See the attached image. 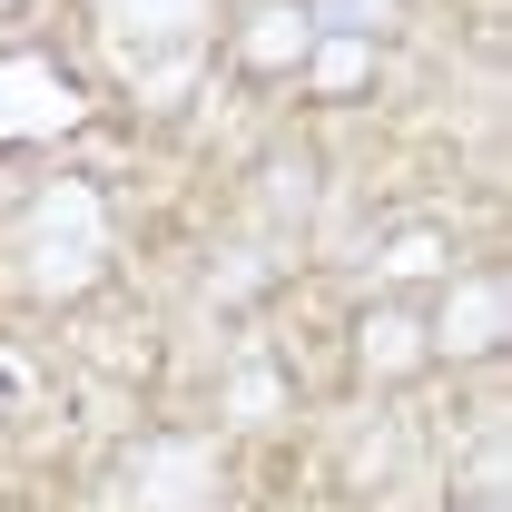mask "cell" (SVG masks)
I'll use <instances>...</instances> for the list:
<instances>
[{"mask_svg": "<svg viewBox=\"0 0 512 512\" xmlns=\"http://www.w3.org/2000/svg\"><path fill=\"white\" fill-rule=\"evenodd\" d=\"M503 325H512V286L503 276H463L444 296V316L424 325V345H434V355H493Z\"/></svg>", "mask_w": 512, "mask_h": 512, "instance_id": "5b68a950", "label": "cell"}, {"mask_svg": "<svg viewBox=\"0 0 512 512\" xmlns=\"http://www.w3.org/2000/svg\"><path fill=\"white\" fill-rule=\"evenodd\" d=\"M217 503V444L207 434H158L128 463V512H207Z\"/></svg>", "mask_w": 512, "mask_h": 512, "instance_id": "3957f363", "label": "cell"}, {"mask_svg": "<svg viewBox=\"0 0 512 512\" xmlns=\"http://www.w3.org/2000/svg\"><path fill=\"white\" fill-rule=\"evenodd\" d=\"M256 276H266V256H256V247H237L227 266H217V286H207V296H217V306H237V296H247Z\"/></svg>", "mask_w": 512, "mask_h": 512, "instance_id": "7c38bea8", "label": "cell"}, {"mask_svg": "<svg viewBox=\"0 0 512 512\" xmlns=\"http://www.w3.org/2000/svg\"><path fill=\"white\" fill-rule=\"evenodd\" d=\"M10 266H20V286L30 296H89L99 286V266H109V207L89 178H50V188L20 207V227H10Z\"/></svg>", "mask_w": 512, "mask_h": 512, "instance_id": "6da1fadb", "label": "cell"}, {"mask_svg": "<svg viewBox=\"0 0 512 512\" xmlns=\"http://www.w3.org/2000/svg\"><path fill=\"white\" fill-rule=\"evenodd\" d=\"M434 345H424V325L404 316V306H375L365 316V375H414Z\"/></svg>", "mask_w": 512, "mask_h": 512, "instance_id": "52a82bcc", "label": "cell"}, {"mask_svg": "<svg viewBox=\"0 0 512 512\" xmlns=\"http://www.w3.org/2000/svg\"><path fill=\"white\" fill-rule=\"evenodd\" d=\"M473 512H503V503H473Z\"/></svg>", "mask_w": 512, "mask_h": 512, "instance_id": "4fadbf2b", "label": "cell"}, {"mask_svg": "<svg viewBox=\"0 0 512 512\" xmlns=\"http://www.w3.org/2000/svg\"><path fill=\"white\" fill-rule=\"evenodd\" d=\"M384 10H394V0H306V20H316V30H355V40L375 30Z\"/></svg>", "mask_w": 512, "mask_h": 512, "instance_id": "8fae6325", "label": "cell"}, {"mask_svg": "<svg viewBox=\"0 0 512 512\" xmlns=\"http://www.w3.org/2000/svg\"><path fill=\"white\" fill-rule=\"evenodd\" d=\"M99 40H109V60H119L128 89H138L148 109H168L197 79L207 0H99Z\"/></svg>", "mask_w": 512, "mask_h": 512, "instance_id": "7a4b0ae2", "label": "cell"}, {"mask_svg": "<svg viewBox=\"0 0 512 512\" xmlns=\"http://www.w3.org/2000/svg\"><path fill=\"white\" fill-rule=\"evenodd\" d=\"M306 79H316V89H365V79H375V40H355V30H316Z\"/></svg>", "mask_w": 512, "mask_h": 512, "instance_id": "9c48e42d", "label": "cell"}, {"mask_svg": "<svg viewBox=\"0 0 512 512\" xmlns=\"http://www.w3.org/2000/svg\"><path fill=\"white\" fill-rule=\"evenodd\" d=\"M79 109H89V99H79L50 60H30V50L0 60V148H20V138H69Z\"/></svg>", "mask_w": 512, "mask_h": 512, "instance_id": "277c9868", "label": "cell"}, {"mask_svg": "<svg viewBox=\"0 0 512 512\" xmlns=\"http://www.w3.org/2000/svg\"><path fill=\"white\" fill-rule=\"evenodd\" d=\"M444 266H453V256H444L434 227H404V237L384 247V276H444Z\"/></svg>", "mask_w": 512, "mask_h": 512, "instance_id": "30bf717a", "label": "cell"}, {"mask_svg": "<svg viewBox=\"0 0 512 512\" xmlns=\"http://www.w3.org/2000/svg\"><path fill=\"white\" fill-rule=\"evenodd\" d=\"M237 50H247V69H306V50H316V20H306L296 0H266L247 30H237Z\"/></svg>", "mask_w": 512, "mask_h": 512, "instance_id": "8992f818", "label": "cell"}, {"mask_svg": "<svg viewBox=\"0 0 512 512\" xmlns=\"http://www.w3.org/2000/svg\"><path fill=\"white\" fill-rule=\"evenodd\" d=\"M217 414H227V424H276V414H286V375H276L266 355H237V375H227V394H217Z\"/></svg>", "mask_w": 512, "mask_h": 512, "instance_id": "ba28073f", "label": "cell"}]
</instances>
